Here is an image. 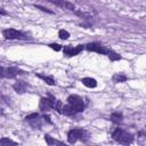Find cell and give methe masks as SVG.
Here are the masks:
<instances>
[{"label":"cell","instance_id":"23","mask_svg":"<svg viewBox=\"0 0 146 146\" xmlns=\"http://www.w3.org/2000/svg\"><path fill=\"white\" fill-rule=\"evenodd\" d=\"M1 15H6V11L3 9H1Z\"/></svg>","mask_w":146,"mask_h":146},{"label":"cell","instance_id":"9","mask_svg":"<svg viewBox=\"0 0 146 146\" xmlns=\"http://www.w3.org/2000/svg\"><path fill=\"white\" fill-rule=\"evenodd\" d=\"M83 48H86V46H82V44H79L76 47H72V46H65L63 51L66 56H75L78 55L80 51L83 50Z\"/></svg>","mask_w":146,"mask_h":146},{"label":"cell","instance_id":"6","mask_svg":"<svg viewBox=\"0 0 146 146\" xmlns=\"http://www.w3.org/2000/svg\"><path fill=\"white\" fill-rule=\"evenodd\" d=\"M24 72L21 71L19 68L17 67H9V68H5V67H1V78H9V79H13L15 76H17L18 74H23Z\"/></svg>","mask_w":146,"mask_h":146},{"label":"cell","instance_id":"10","mask_svg":"<svg viewBox=\"0 0 146 146\" xmlns=\"http://www.w3.org/2000/svg\"><path fill=\"white\" fill-rule=\"evenodd\" d=\"M27 87H29V84H27L26 82H24V81H18V82H16V83L13 86V88L15 89V91L18 92V94L25 92L26 89H27Z\"/></svg>","mask_w":146,"mask_h":146},{"label":"cell","instance_id":"11","mask_svg":"<svg viewBox=\"0 0 146 146\" xmlns=\"http://www.w3.org/2000/svg\"><path fill=\"white\" fill-rule=\"evenodd\" d=\"M81 82H82V84H84L88 88H95L97 86V81L92 78H83L81 80Z\"/></svg>","mask_w":146,"mask_h":146},{"label":"cell","instance_id":"19","mask_svg":"<svg viewBox=\"0 0 146 146\" xmlns=\"http://www.w3.org/2000/svg\"><path fill=\"white\" fill-rule=\"evenodd\" d=\"M38 116H39V114H38V113H32V114L27 115L25 119H26L27 121H32V120H36V119H38Z\"/></svg>","mask_w":146,"mask_h":146},{"label":"cell","instance_id":"3","mask_svg":"<svg viewBox=\"0 0 146 146\" xmlns=\"http://www.w3.org/2000/svg\"><path fill=\"white\" fill-rule=\"evenodd\" d=\"M87 132L83 129L80 128H75V129H71L67 132V140L70 144H74L78 139L80 140H87Z\"/></svg>","mask_w":146,"mask_h":146},{"label":"cell","instance_id":"5","mask_svg":"<svg viewBox=\"0 0 146 146\" xmlns=\"http://www.w3.org/2000/svg\"><path fill=\"white\" fill-rule=\"evenodd\" d=\"M2 34H3V36H5L6 39H9V40L26 39V36H25L22 32L17 31V30H15V29H7V30H3V31H2Z\"/></svg>","mask_w":146,"mask_h":146},{"label":"cell","instance_id":"1","mask_svg":"<svg viewBox=\"0 0 146 146\" xmlns=\"http://www.w3.org/2000/svg\"><path fill=\"white\" fill-rule=\"evenodd\" d=\"M86 49L89 50V51H95V52H98V54H102V55H106L112 60H117V59L121 58V56L119 54H116L115 51L111 50L110 48H107L105 46H102L100 43H97V42H91V43L86 44Z\"/></svg>","mask_w":146,"mask_h":146},{"label":"cell","instance_id":"14","mask_svg":"<svg viewBox=\"0 0 146 146\" xmlns=\"http://www.w3.org/2000/svg\"><path fill=\"white\" fill-rule=\"evenodd\" d=\"M113 81L116 82V83H119V82H124V81H127V76H125L124 74H122V73H115V74L113 75Z\"/></svg>","mask_w":146,"mask_h":146},{"label":"cell","instance_id":"22","mask_svg":"<svg viewBox=\"0 0 146 146\" xmlns=\"http://www.w3.org/2000/svg\"><path fill=\"white\" fill-rule=\"evenodd\" d=\"M34 7H35V8H38V9H40V10H42V11H46V13L52 14V11H51V10H49L48 8H44V7H42V6H39V5H34Z\"/></svg>","mask_w":146,"mask_h":146},{"label":"cell","instance_id":"7","mask_svg":"<svg viewBox=\"0 0 146 146\" xmlns=\"http://www.w3.org/2000/svg\"><path fill=\"white\" fill-rule=\"evenodd\" d=\"M55 100H56V99H55L54 97H51V96H49V97H43V98L40 99L39 108H40L41 111H43V112H47V111H49L50 108H52Z\"/></svg>","mask_w":146,"mask_h":146},{"label":"cell","instance_id":"18","mask_svg":"<svg viewBox=\"0 0 146 146\" xmlns=\"http://www.w3.org/2000/svg\"><path fill=\"white\" fill-rule=\"evenodd\" d=\"M58 36H59L62 40H66V39H68L70 33H68L66 30H59V31H58Z\"/></svg>","mask_w":146,"mask_h":146},{"label":"cell","instance_id":"15","mask_svg":"<svg viewBox=\"0 0 146 146\" xmlns=\"http://www.w3.org/2000/svg\"><path fill=\"white\" fill-rule=\"evenodd\" d=\"M40 79H42L47 84H49V86H55V80L51 78V76H46V75H42V74H36Z\"/></svg>","mask_w":146,"mask_h":146},{"label":"cell","instance_id":"13","mask_svg":"<svg viewBox=\"0 0 146 146\" xmlns=\"http://www.w3.org/2000/svg\"><path fill=\"white\" fill-rule=\"evenodd\" d=\"M63 114H66V115H74L76 114L75 110L68 104V105H64L63 106Z\"/></svg>","mask_w":146,"mask_h":146},{"label":"cell","instance_id":"20","mask_svg":"<svg viewBox=\"0 0 146 146\" xmlns=\"http://www.w3.org/2000/svg\"><path fill=\"white\" fill-rule=\"evenodd\" d=\"M44 139H46V141H47L48 145H54V144H56V141H55L50 136H48V135H44Z\"/></svg>","mask_w":146,"mask_h":146},{"label":"cell","instance_id":"2","mask_svg":"<svg viewBox=\"0 0 146 146\" xmlns=\"http://www.w3.org/2000/svg\"><path fill=\"white\" fill-rule=\"evenodd\" d=\"M112 137H113V139H114L115 141H117V143H120V144H124V145L131 144V143L133 141V137H132L130 133L125 132L124 130H122V129H120V128H117V129H115V130L113 131Z\"/></svg>","mask_w":146,"mask_h":146},{"label":"cell","instance_id":"16","mask_svg":"<svg viewBox=\"0 0 146 146\" xmlns=\"http://www.w3.org/2000/svg\"><path fill=\"white\" fill-rule=\"evenodd\" d=\"M63 103L60 102V100H55V103H54V106H52V108L54 110H56V112H58V113H60V114H63Z\"/></svg>","mask_w":146,"mask_h":146},{"label":"cell","instance_id":"4","mask_svg":"<svg viewBox=\"0 0 146 146\" xmlns=\"http://www.w3.org/2000/svg\"><path fill=\"white\" fill-rule=\"evenodd\" d=\"M67 102H68V104L75 110L76 113L82 112L83 108H84V104H83L82 98L79 97V96H76V95H71V96H68V97H67Z\"/></svg>","mask_w":146,"mask_h":146},{"label":"cell","instance_id":"8","mask_svg":"<svg viewBox=\"0 0 146 146\" xmlns=\"http://www.w3.org/2000/svg\"><path fill=\"white\" fill-rule=\"evenodd\" d=\"M47 1L50 2V3H54V5L58 6V7H60L63 9H67V10H71V11H75L76 10L75 6L73 3L66 1V0H47Z\"/></svg>","mask_w":146,"mask_h":146},{"label":"cell","instance_id":"21","mask_svg":"<svg viewBox=\"0 0 146 146\" xmlns=\"http://www.w3.org/2000/svg\"><path fill=\"white\" fill-rule=\"evenodd\" d=\"M49 47H50L51 49H54V50H56V51H59V50L62 49V47H60V44H58V43H50V44H49Z\"/></svg>","mask_w":146,"mask_h":146},{"label":"cell","instance_id":"17","mask_svg":"<svg viewBox=\"0 0 146 146\" xmlns=\"http://www.w3.org/2000/svg\"><path fill=\"white\" fill-rule=\"evenodd\" d=\"M0 144L2 146H6V145H17L16 141H14L11 139H8V138H1L0 139Z\"/></svg>","mask_w":146,"mask_h":146},{"label":"cell","instance_id":"12","mask_svg":"<svg viewBox=\"0 0 146 146\" xmlns=\"http://www.w3.org/2000/svg\"><path fill=\"white\" fill-rule=\"evenodd\" d=\"M111 120H112L113 122H115V123H120V122H122V120H123V115H122L121 112H113V113L111 114Z\"/></svg>","mask_w":146,"mask_h":146}]
</instances>
